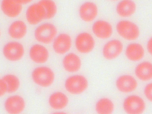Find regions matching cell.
I'll list each match as a JSON object with an SVG mask.
<instances>
[{
  "label": "cell",
  "mask_w": 152,
  "mask_h": 114,
  "mask_svg": "<svg viewBox=\"0 0 152 114\" xmlns=\"http://www.w3.org/2000/svg\"><path fill=\"white\" fill-rule=\"evenodd\" d=\"M116 32L123 39L129 42L137 40L140 35L138 26L134 22L127 19L118 21L115 26Z\"/></svg>",
  "instance_id": "1"
},
{
  "label": "cell",
  "mask_w": 152,
  "mask_h": 114,
  "mask_svg": "<svg viewBox=\"0 0 152 114\" xmlns=\"http://www.w3.org/2000/svg\"><path fill=\"white\" fill-rule=\"evenodd\" d=\"M57 30L53 24L49 23L42 24L38 26L34 31L36 40L41 43L48 44L53 42L57 36Z\"/></svg>",
  "instance_id": "2"
},
{
  "label": "cell",
  "mask_w": 152,
  "mask_h": 114,
  "mask_svg": "<svg viewBox=\"0 0 152 114\" xmlns=\"http://www.w3.org/2000/svg\"><path fill=\"white\" fill-rule=\"evenodd\" d=\"M31 77L34 82L38 86L47 87L53 83L55 75L53 71L49 67L40 66L33 70Z\"/></svg>",
  "instance_id": "3"
},
{
  "label": "cell",
  "mask_w": 152,
  "mask_h": 114,
  "mask_svg": "<svg viewBox=\"0 0 152 114\" xmlns=\"http://www.w3.org/2000/svg\"><path fill=\"white\" fill-rule=\"evenodd\" d=\"M88 80L86 77L81 75H75L66 78L64 87L69 93L77 95L84 92L88 88Z\"/></svg>",
  "instance_id": "4"
},
{
  "label": "cell",
  "mask_w": 152,
  "mask_h": 114,
  "mask_svg": "<svg viewBox=\"0 0 152 114\" xmlns=\"http://www.w3.org/2000/svg\"><path fill=\"white\" fill-rule=\"evenodd\" d=\"M74 43L77 51L82 54L91 53L95 46V41L93 36L86 31L78 34L75 38Z\"/></svg>",
  "instance_id": "5"
},
{
  "label": "cell",
  "mask_w": 152,
  "mask_h": 114,
  "mask_svg": "<svg viewBox=\"0 0 152 114\" xmlns=\"http://www.w3.org/2000/svg\"><path fill=\"white\" fill-rule=\"evenodd\" d=\"M124 48L122 42L117 39H110L104 44L102 50L104 58L108 60H114L122 53Z\"/></svg>",
  "instance_id": "6"
},
{
  "label": "cell",
  "mask_w": 152,
  "mask_h": 114,
  "mask_svg": "<svg viewBox=\"0 0 152 114\" xmlns=\"http://www.w3.org/2000/svg\"><path fill=\"white\" fill-rule=\"evenodd\" d=\"M91 29L95 37L102 40L109 39L113 32L112 24L107 21L103 19L95 20L92 24Z\"/></svg>",
  "instance_id": "7"
},
{
  "label": "cell",
  "mask_w": 152,
  "mask_h": 114,
  "mask_svg": "<svg viewBox=\"0 0 152 114\" xmlns=\"http://www.w3.org/2000/svg\"><path fill=\"white\" fill-rule=\"evenodd\" d=\"M3 53L8 60L12 62L18 61L21 59L24 55V48L19 42H10L4 45Z\"/></svg>",
  "instance_id": "8"
},
{
  "label": "cell",
  "mask_w": 152,
  "mask_h": 114,
  "mask_svg": "<svg viewBox=\"0 0 152 114\" xmlns=\"http://www.w3.org/2000/svg\"><path fill=\"white\" fill-rule=\"evenodd\" d=\"M123 105L124 111L128 114L142 113L145 107V103L143 99L135 95L126 97L124 100Z\"/></svg>",
  "instance_id": "9"
},
{
  "label": "cell",
  "mask_w": 152,
  "mask_h": 114,
  "mask_svg": "<svg viewBox=\"0 0 152 114\" xmlns=\"http://www.w3.org/2000/svg\"><path fill=\"white\" fill-rule=\"evenodd\" d=\"M99 9L97 5L91 1L83 2L78 9V14L83 22L89 23L94 21L97 17Z\"/></svg>",
  "instance_id": "10"
},
{
  "label": "cell",
  "mask_w": 152,
  "mask_h": 114,
  "mask_svg": "<svg viewBox=\"0 0 152 114\" xmlns=\"http://www.w3.org/2000/svg\"><path fill=\"white\" fill-rule=\"evenodd\" d=\"M26 17L27 22L30 25H37L46 19L45 10L38 2L30 5L27 8Z\"/></svg>",
  "instance_id": "11"
},
{
  "label": "cell",
  "mask_w": 152,
  "mask_h": 114,
  "mask_svg": "<svg viewBox=\"0 0 152 114\" xmlns=\"http://www.w3.org/2000/svg\"><path fill=\"white\" fill-rule=\"evenodd\" d=\"M72 41L71 36L65 33L57 35L53 42V49L56 53L63 55L67 53L70 50Z\"/></svg>",
  "instance_id": "12"
},
{
  "label": "cell",
  "mask_w": 152,
  "mask_h": 114,
  "mask_svg": "<svg viewBox=\"0 0 152 114\" xmlns=\"http://www.w3.org/2000/svg\"><path fill=\"white\" fill-rule=\"evenodd\" d=\"M4 107L8 113L18 114L21 113L25 109V102L21 96L15 95L8 97L4 102Z\"/></svg>",
  "instance_id": "13"
},
{
  "label": "cell",
  "mask_w": 152,
  "mask_h": 114,
  "mask_svg": "<svg viewBox=\"0 0 152 114\" xmlns=\"http://www.w3.org/2000/svg\"><path fill=\"white\" fill-rule=\"evenodd\" d=\"M137 9L136 4L133 0H120L115 7L117 14L123 19H127L132 16Z\"/></svg>",
  "instance_id": "14"
},
{
  "label": "cell",
  "mask_w": 152,
  "mask_h": 114,
  "mask_svg": "<svg viewBox=\"0 0 152 114\" xmlns=\"http://www.w3.org/2000/svg\"><path fill=\"white\" fill-rule=\"evenodd\" d=\"M116 86L120 92L127 93L134 91L137 88V83L132 76L124 75L119 77L115 82Z\"/></svg>",
  "instance_id": "15"
},
{
  "label": "cell",
  "mask_w": 152,
  "mask_h": 114,
  "mask_svg": "<svg viewBox=\"0 0 152 114\" xmlns=\"http://www.w3.org/2000/svg\"><path fill=\"white\" fill-rule=\"evenodd\" d=\"M125 54L129 60L132 61H137L144 57L145 50L141 44L133 41L126 46L125 50Z\"/></svg>",
  "instance_id": "16"
},
{
  "label": "cell",
  "mask_w": 152,
  "mask_h": 114,
  "mask_svg": "<svg viewBox=\"0 0 152 114\" xmlns=\"http://www.w3.org/2000/svg\"><path fill=\"white\" fill-rule=\"evenodd\" d=\"M29 56L34 62L43 64L47 61L49 57V53L47 48L40 44H35L32 46L29 50Z\"/></svg>",
  "instance_id": "17"
},
{
  "label": "cell",
  "mask_w": 152,
  "mask_h": 114,
  "mask_svg": "<svg viewBox=\"0 0 152 114\" xmlns=\"http://www.w3.org/2000/svg\"><path fill=\"white\" fill-rule=\"evenodd\" d=\"M62 65L65 70L69 73H75L79 70L82 65L80 58L72 52L67 53L62 60Z\"/></svg>",
  "instance_id": "18"
},
{
  "label": "cell",
  "mask_w": 152,
  "mask_h": 114,
  "mask_svg": "<svg viewBox=\"0 0 152 114\" xmlns=\"http://www.w3.org/2000/svg\"><path fill=\"white\" fill-rule=\"evenodd\" d=\"M22 5L17 0H2L1 7L5 15L10 18H15L21 13Z\"/></svg>",
  "instance_id": "19"
},
{
  "label": "cell",
  "mask_w": 152,
  "mask_h": 114,
  "mask_svg": "<svg viewBox=\"0 0 152 114\" xmlns=\"http://www.w3.org/2000/svg\"><path fill=\"white\" fill-rule=\"evenodd\" d=\"M69 99L64 93L56 91L52 94L48 99L50 107L56 110H60L65 108L68 105Z\"/></svg>",
  "instance_id": "20"
},
{
  "label": "cell",
  "mask_w": 152,
  "mask_h": 114,
  "mask_svg": "<svg viewBox=\"0 0 152 114\" xmlns=\"http://www.w3.org/2000/svg\"><path fill=\"white\" fill-rule=\"evenodd\" d=\"M27 28L25 23L22 20H18L12 22L8 28V33L12 38L20 39L26 35Z\"/></svg>",
  "instance_id": "21"
},
{
  "label": "cell",
  "mask_w": 152,
  "mask_h": 114,
  "mask_svg": "<svg viewBox=\"0 0 152 114\" xmlns=\"http://www.w3.org/2000/svg\"><path fill=\"white\" fill-rule=\"evenodd\" d=\"M135 73L140 80L144 81L152 79V64L144 61L139 64L136 67Z\"/></svg>",
  "instance_id": "22"
},
{
  "label": "cell",
  "mask_w": 152,
  "mask_h": 114,
  "mask_svg": "<svg viewBox=\"0 0 152 114\" xmlns=\"http://www.w3.org/2000/svg\"><path fill=\"white\" fill-rule=\"evenodd\" d=\"M114 109V104L111 100L107 97L100 98L96 102L95 110L98 114H110Z\"/></svg>",
  "instance_id": "23"
},
{
  "label": "cell",
  "mask_w": 152,
  "mask_h": 114,
  "mask_svg": "<svg viewBox=\"0 0 152 114\" xmlns=\"http://www.w3.org/2000/svg\"><path fill=\"white\" fill-rule=\"evenodd\" d=\"M6 83L7 88V92L11 94L15 92L19 89L20 83L18 78L11 74L5 75L2 78Z\"/></svg>",
  "instance_id": "24"
},
{
  "label": "cell",
  "mask_w": 152,
  "mask_h": 114,
  "mask_svg": "<svg viewBox=\"0 0 152 114\" xmlns=\"http://www.w3.org/2000/svg\"><path fill=\"white\" fill-rule=\"evenodd\" d=\"M38 2L43 7L46 13V19L53 18L56 15L57 10L56 4L53 0H40Z\"/></svg>",
  "instance_id": "25"
},
{
  "label": "cell",
  "mask_w": 152,
  "mask_h": 114,
  "mask_svg": "<svg viewBox=\"0 0 152 114\" xmlns=\"http://www.w3.org/2000/svg\"><path fill=\"white\" fill-rule=\"evenodd\" d=\"M144 93L147 99L152 102V83L148 84L145 86Z\"/></svg>",
  "instance_id": "26"
},
{
  "label": "cell",
  "mask_w": 152,
  "mask_h": 114,
  "mask_svg": "<svg viewBox=\"0 0 152 114\" xmlns=\"http://www.w3.org/2000/svg\"><path fill=\"white\" fill-rule=\"evenodd\" d=\"M7 92V85L1 78L0 80V96H3Z\"/></svg>",
  "instance_id": "27"
},
{
  "label": "cell",
  "mask_w": 152,
  "mask_h": 114,
  "mask_svg": "<svg viewBox=\"0 0 152 114\" xmlns=\"http://www.w3.org/2000/svg\"><path fill=\"white\" fill-rule=\"evenodd\" d=\"M146 46L148 52L150 55L152 56V36L148 39Z\"/></svg>",
  "instance_id": "28"
},
{
  "label": "cell",
  "mask_w": 152,
  "mask_h": 114,
  "mask_svg": "<svg viewBox=\"0 0 152 114\" xmlns=\"http://www.w3.org/2000/svg\"><path fill=\"white\" fill-rule=\"evenodd\" d=\"M22 5L28 4L31 2L33 0H17Z\"/></svg>",
  "instance_id": "29"
},
{
  "label": "cell",
  "mask_w": 152,
  "mask_h": 114,
  "mask_svg": "<svg viewBox=\"0 0 152 114\" xmlns=\"http://www.w3.org/2000/svg\"><path fill=\"white\" fill-rule=\"evenodd\" d=\"M110 0V1H118L120 0Z\"/></svg>",
  "instance_id": "30"
}]
</instances>
